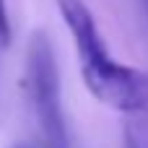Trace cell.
Wrapping results in <instances>:
<instances>
[{"mask_svg": "<svg viewBox=\"0 0 148 148\" xmlns=\"http://www.w3.org/2000/svg\"><path fill=\"white\" fill-rule=\"evenodd\" d=\"M60 16L75 42L81 57V75L86 88L101 104L117 112H140L148 107V75L117 62L99 29L91 8L83 0H57Z\"/></svg>", "mask_w": 148, "mask_h": 148, "instance_id": "6da1fadb", "label": "cell"}, {"mask_svg": "<svg viewBox=\"0 0 148 148\" xmlns=\"http://www.w3.org/2000/svg\"><path fill=\"white\" fill-rule=\"evenodd\" d=\"M26 96L47 148H70L68 122L60 99L55 52L44 31L34 34L26 49Z\"/></svg>", "mask_w": 148, "mask_h": 148, "instance_id": "7a4b0ae2", "label": "cell"}, {"mask_svg": "<svg viewBox=\"0 0 148 148\" xmlns=\"http://www.w3.org/2000/svg\"><path fill=\"white\" fill-rule=\"evenodd\" d=\"M8 42H10V18H8L5 0H0V44L8 47Z\"/></svg>", "mask_w": 148, "mask_h": 148, "instance_id": "3957f363", "label": "cell"}, {"mask_svg": "<svg viewBox=\"0 0 148 148\" xmlns=\"http://www.w3.org/2000/svg\"><path fill=\"white\" fill-rule=\"evenodd\" d=\"M127 148H148V138H140L135 133L127 135Z\"/></svg>", "mask_w": 148, "mask_h": 148, "instance_id": "277c9868", "label": "cell"}, {"mask_svg": "<svg viewBox=\"0 0 148 148\" xmlns=\"http://www.w3.org/2000/svg\"><path fill=\"white\" fill-rule=\"evenodd\" d=\"M138 8L143 10V16L148 18V0H138Z\"/></svg>", "mask_w": 148, "mask_h": 148, "instance_id": "5b68a950", "label": "cell"}, {"mask_svg": "<svg viewBox=\"0 0 148 148\" xmlns=\"http://www.w3.org/2000/svg\"><path fill=\"white\" fill-rule=\"evenodd\" d=\"M13 148H34V146H29V143H18V146H13Z\"/></svg>", "mask_w": 148, "mask_h": 148, "instance_id": "8992f818", "label": "cell"}]
</instances>
